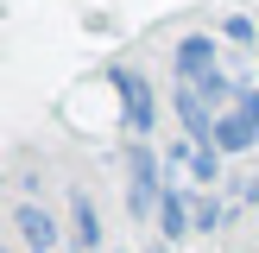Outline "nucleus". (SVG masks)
<instances>
[{"instance_id": "nucleus-9", "label": "nucleus", "mask_w": 259, "mask_h": 253, "mask_svg": "<svg viewBox=\"0 0 259 253\" xmlns=\"http://www.w3.org/2000/svg\"><path fill=\"white\" fill-rule=\"evenodd\" d=\"M215 222H222V202H215V196H202V190H196V234H209Z\"/></svg>"}, {"instance_id": "nucleus-6", "label": "nucleus", "mask_w": 259, "mask_h": 253, "mask_svg": "<svg viewBox=\"0 0 259 253\" xmlns=\"http://www.w3.org/2000/svg\"><path fill=\"white\" fill-rule=\"evenodd\" d=\"M209 70H215V38L209 32H190L184 45H177V76H184V82H202Z\"/></svg>"}, {"instance_id": "nucleus-1", "label": "nucleus", "mask_w": 259, "mask_h": 253, "mask_svg": "<svg viewBox=\"0 0 259 253\" xmlns=\"http://www.w3.org/2000/svg\"><path fill=\"white\" fill-rule=\"evenodd\" d=\"M253 146H259V89L240 82L234 108L215 120V152H222V158H234V152H253Z\"/></svg>"}, {"instance_id": "nucleus-3", "label": "nucleus", "mask_w": 259, "mask_h": 253, "mask_svg": "<svg viewBox=\"0 0 259 253\" xmlns=\"http://www.w3.org/2000/svg\"><path fill=\"white\" fill-rule=\"evenodd\" d=\"M114 89H120V108H126V133H152L158 126V101H152L146 76L139 70H114Z\"/></svg>"}, {"instance_id": "nucleus-8", "label": "nucleus", "mask_w": 259, "mask_h": 253, "mask_svg": "<svg viewBox=\"0 0 259 253\" xmlns=\"http://www.w3.org/2000/svg\"><path fill=\"white\" fill-rule=\"evenodd\" d=\"M222 38H228V45H253V38H259V25L247 19V13H234V19L222 25Z\"/></svg>"}, {"instance_id": "nucleus-4", "label": "nucleus", "mask_w": 259, "mask_h": 253, "mask_svg": "<svg viewBox=\"0 0 259 253\" xmlns=\"http://www.w3.org/2000/svg\"><path fill=\"white\" fill-rule=\"evenodd\" d=\"M13 228H19V240H25L32 253H57V215H51V209L19 202V209H13Z\"/></svg>"}, {"instance_id": "nucleus-5", "label": "nucleus", "mask_w": 259, "mask_h": 253, "mask_svg": "<svg viewBox=\"0 0 259 253\" xmlns=\"http://www.w3.org/2000/svg\"><path fill=\"white\" fill-rule=\"evenodd\" d=\"M158 228H164V240L196 234V196H190L184 184H171V190H164V202H158Z\"/></svg>"}, {"instance_id": "nucleus-7", "label": "nucleus", "mask_w": 259, "mask_h": 253, "mask_svg": "<svg viewBox=\"0 0 259 253\" xmlns=\"http://www.w3.org/2000/svg\"><path fill=\"white\" fill-rule=\"evenodd\" d=\"M70 228H76V247L82 253H101V215H95V202L76 190L70 196Z\"/></svg>"}, {"instance_id": "nucleus-2", "label": "nucleus", "mask_w": 259, "mask_h": 253, "mask_svg": "<svg viewBox=\"0 0 259 253\" xmlns=\"http://www.w3.org/2000/svg\"><path fill=\"white\" fill-rule=\"evenodd\" d=\"M164 190H171V184H164V164L152 158V146H133V152H126V196H133L139 222H152V209L164 202Z\"/></svg>"}]
</instances>
